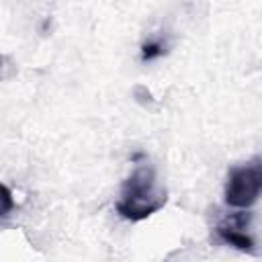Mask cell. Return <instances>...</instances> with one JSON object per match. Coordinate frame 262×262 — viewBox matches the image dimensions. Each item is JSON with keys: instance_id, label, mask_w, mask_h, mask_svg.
<instances>
[{"instance_id": "6da1fadb", "label": "cell", "mask_w": 262, "mask_h": 262, "mask_svg": "<svg viewBox=\"0 0 262 262\" xmlns=\"http://www.w3.org/2000/svg\"><path fill=\"white\" fill-rule=\"evenodd\" d=\"M166 190L158 186L156 170L151 166H139L123 182L121 199L117 201V213L127 221H143L166 205Z\"/></svg>"}, {"instance_id": "7a4b0ae2", "label": "cell", "mask_w": 262, "mask_h": 262, "mask_svg": "<svg viewBox=\"0 0 262 262\" xmlns=\"http://www.w3.org/2000/svg\"><path fill=\"white\" fill-rule=\"evenodd\" d=\"M262 190V166L254 160L244 166H233L225 182V203L235 209L252 207Z\"/></svg>"}, {"instance_id": "3957f363", "label": "cell", "mask_w": 262, "mask_h": 262, "mask_svg": "<svg viewBox=\"0 0 262 262\" xmlns=\"http://www.w3.org/2000/svg\"><path fill=\"white\" fill-rule=\"evenodd\" d=\"M250 219H252L250 213H233L217 223L215 233L223 244H227L239 252H246V254H256V242L246 231Z\"/></svg>"}, {"instance_id": "277c9868", "label": "cell", "mask_w": 262, "mask_h": 262, "mask_svg": "<svg viewBox=\"0 0 262 262\" xmlns=\"http://www.w3.org/2000/svg\"><path fill=\"white\" fill-rule=\"evenodd\" d=\"M166 53V43L162 39H151L141 45V61H154Z\"/></svg>"}, {"instance_id": "5b68a950", "label": "cell", "mask_w": 262, "mask_h": 262, "mask_svg": "<svg viewBox=\"0 0 262 262\" xmlns=\"http://www.w3.org/2000/svg\"><path fill=\"white\" fill-rule=\"evenodd\" d=\"M14 207H16V203H14L12 190L4 182H0V219L8 217L14 211Z\"/></svg>"}, {"instance_id": "8992f818", "label": "cell", "mask_w": 262, "mask_h": 262, "mask_svg": "<svg viewBox=\"0 0 262 262\" xmlns=\"http://www.w3.org/2000/svg\"><path fill=\"white\" fill-rule=\"evenodd\" d=\"M10 72H12V63H10V59H8L6 55H0V80L8 78Z\"/></svg>"}]
</instances>
